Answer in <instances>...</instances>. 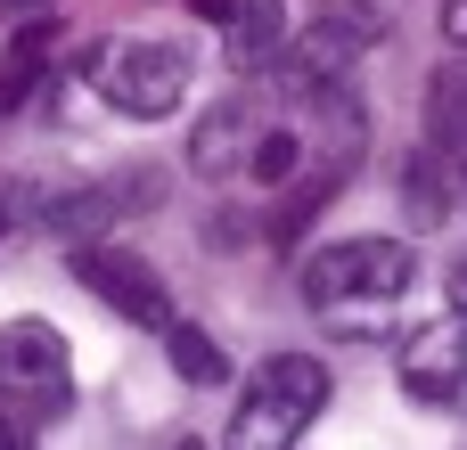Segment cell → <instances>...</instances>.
<instances>
[{"label": "cell", "mask_w": 467, "mask_h": 450, "mask_svg": "<svg viewBox=\"0 0 467 450\" xmlns=\"http://www.w3.org/2000/svg\"><path fill=\"white\" fill-rule=\"evenodd\" d=\"M419 254L410 238H337L304 254V303L337 328V336H369L394 320V303L410 295Z\"/></svg>", "instance_id": "1"}, {"label": "cell", "mask_w": 467, "mask_h": 450, "mask_svg": "<svg viewBox=\"0 0 467 450\" xmlns=\"http://www.w3.org/2000/svg\"><path fill=\"white\" fill-rule=\"evenodd\" d=\"M328 394H337V385H328V361H312V353H271V361H254L222 450H296L312 435V418L328 410Z\"/></svg>", "instance_id": "2"}, {"label": "cell", "mask_w": 467, "mask_h": 450, "mask_svg": "<svg viewBox=\"0 0 467 450\" xmlns=\"http://www.w3.org/2000/svg\"><path fill=\"white\" fill-rule=\"evenodd\" d=\"M0 410L49 426L74 410V344L49 320H8L0 328Z\"/></svg>", "instance_id": "3"}, {"label": "cell", "mask_w": 467, "mask_h": 450, "mask_svg": "<svg viewBox=\"0 0 467 450\" xmlns=\"http://www.w3.org/2000/svg\"><path fill=\"white\" fill-rule=\"evenodd\" d=\"M189 82H197V66H189L181 41H115V49L99 57V98H107L115 115H131V123L181 115Z\"/></svg>", "instance_id": "4"}, {"label": "cell", "mask_w": 467, "mask_h": 450, "mask_svg": "<svg viewBox=\"0 0 467 450\" xmlns=\"http://www.w3.org/2000/svg\"><path fill=\"white\" fill-rule=\"evenodd\" d=\"M369 49H386V8H378V0H320L312 25H304L296 49H287V90L337 82V74L361 66Z\"/></svg>", "instance_id": "5"}, {"label": "cell", "mask_w": 467, "mask_h": 450, "mask_svg": "<svg viewBox=\"0 0 467 450\" xmlns=\"http://www.w3.org/2000/svg\"><path fill=\"white\" fill-rule=\"evenodd\" d=\"M74 279L123 320V328H148V336H172L181 328V303H172V287L131 254V246H82L74 254Z\"/></svg>", "instance_id": "6"}, {"label": "cell", "mask_w": 467, "mask_h": 450, "mask_svg": "<svg viewBox=\"0 0 467 450\" xmlns=\"http://www.w3.org/2000/svg\"><path fill=\"white\" fill-rule=\"evenodd\" d=\"M148 205H164V172H107V180H90V189L49 197L41 221H49L57 246L82 254V246H99V230H115V221H131V213H148Z\"/></svg>", "instance_id": "7"}, {"label": "cell", "mask_w": 467, "mask_h": 450, "mask_svg": "<svg viewBox=\"0 0 467 450\" xmlns=\"http://www.w3.org/2000/svg\"><path fill=\"white\" fill-rule=\"evenodd\" d=\"M394 377H402V394L419 402V410H451L467 402V320H427V328H410L402 336V353H394Z\"/></svg>", "instance_id": "8"}, {"label": "cell", "mask_w": 467, "mask_h": 450, "mask_svg": "<svg viewBox=\"0 0 467 450\" xmlns=\"http://www.w3.org/2000/svg\"><path fill=\"white\" fill-rule=\"evenodd\" d=\"M263 131H271L263 98H254V90H222V98L189 123V172H197V180H230V172L254 156Z\"/></svg>", "instance_id": "9"}, {"label": "cell", "mask_w": 467, "mask_h": 450, "mask_svg": "<svg viewBox=\"0 0 467 450\" xmlns=\"http://www.w3.org/2000/svg\"><path fill=\"white\" fill-rule=\"evenodd\" d=\"M230 74H263L287 57V8L279 0H230V33H222Z\"/></svg>", "instance_id": "10"}, {"label": "cell", "mask_w": 467, "mask_h": 450, "mask_svg": "<svg viewBox=\"0 0 467 450\" xmlns=\"http://www.w3.org/2000/svg\"><path fill=\"white\" fill-rule=\"evenodd\" d=\"M451 197H460V172H451L435 148L402 156V205H410L419 230H443V221H451Z\"/></svg>", "instance_id": "11"}, {"label": "cell", "mask_w": 467, "mask_h": 450, "mask_svg": "<svg viewBox=\"0 0 467 450\" xmlns=\"http://www.w3.org/2000/svg\"><path fill=\"white\" fill-rule=\"evenodd\" d=\"M49 57H57V25H16V41H8V57H0V115H16V107L41 90Z\"/></svg>", "instance_id": "12"}, {"label": "cell", "mask_w": 467, "mask_h": 450, "mask_svg": "<svg viewBox=\"0 0 467 450\" xmlns=\"http://www.w3.org/2000/svg\"><path fill=\"white\" fill-rule=\"evenodd\" d=\"M304 164H312V148H304V131H296V123H271V131L254 139V156H246L254 189H287V180H296Z\"/></svg>", "instance_id": "13"}, {"label": "cell", "mask_w": 467, "mask_h": 450, "mask_svg": "<svg viewBox=\"0 0 467 450\" xmlns=\"http://www.w3.org/2000/svg\"><path fill=\"white\" fill-rule=\"evenodd\" d=\"M164 353H172V377H189V385H222V377H230L222 344H213L205 328H189V320H181V328L164 336Z\"/></svg>", "instance_id": "14"}, {"label": "cell", "mask_w": 467, "mask_h": 450, "mask_svg": "<svg viewBox=\"0 0 467 450\" xmlns=\"http://www.w3.org/2000/svg\"><path fill=\"white\" fill-rule=\"evenodd\" d=\"M25 213H33V197H25L16 180H0V246H8V238L25 230Z\"/></svg>", "instance_id": "15"}, {"label": "cell", "mask_w": 467, "mask_h": 450, "mask_svg": "<svg viewBox=\"0 0 467 450\" xmlns=\"http://www.w3.org/2000/svg\"><path fill=\"white\" fill-rule=\"evenodd\" d=\"M0 450H33V418H16V410H0Z\"/></svg>", "instance_id": "16"}, {"label": "cell", "mask_w": 467, "mask_h": 450, "mask_svg": "<svg viewBox=\"0 0 467 450\" xmlns=\"http://www.w3.org/2000/svg\"><path fill=\"white\" fill-rule=\"evenodd\" d=\"M443 41L467 57V0H443Z\"/></svg>", "instance_id": "17"}, {"label": "cell", "mask_w": 467, "mask_h": 450, "mask_svg": "<svg viewBox=\"0 0 467 450\" xmlns=\"http://www.w3.org/2000/svg\"><path fill=\"white\" fill-rule=\"evenodd\" d=\"M443 287H451V320H467V254H451V279Z\"/></svg>", "instance_id": "18"}, {"label": "cell", "mask_w": 467, "mask_h": 450, "mask_svg": "<svg viewBox=\"0 0 467 450\" xmlns=\"http://www.w3.org/2000/svg\"><path fill=\"white\" fill-rule=\"evenodd\" d=\"M451 172H460V197H467V123H460V139H451V156H443Z\"/></svg>", "instance_id": "19"}, {"label": "cell", "mask_w": 467, "mask_h": 450, "mask_svg": "<svg viewBox=\"0 0 467 450\" xmlns=\"http://www.w3.org/2000/svg\"><path fill=\"white\" fill-rule=\"evenodd\" d=\"M0 8H41V0H0Z\"/></svg>", "instance_id": "20"}]
</instances>
